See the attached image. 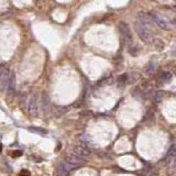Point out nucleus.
Masks as SVG:
<instances>
[{"mask_svg":"<svg viewBox=\"0 0 176 176\" xmlns=\"http://www.w3.org/2000/svg\"><path fill=\"white\" fill-rule=\"evenodd\" d=\"M74 152L76 155H78V156H88V155L90 154V151H89L84 144H80V143L79 144H77V145L74 148Z\"/></svg>","mask_w":176,"mask_h":176,"instance_id":"8","label":"nucleus"},{"mask_svg":"<svg viewBox=\"0 0 176 176\" xmlns=\"http://www.w3.org/2000/svg\"><path fill=\"white\" fill-rule=\"evenodd\" d=\"M14 93H16V75L11 73L10 80H9L8 87H7V100L11 101L13 99Z\"/></svg>","mask_w":176,"mask_h":176,"instance_id":"4","label":"nucleus"},{"mask_svg":"<svg viewBox=\"0 0 176 176\" xmlns=\"http://www.w3.org/2000/svg\"><path fill=\"white\" fill-rule=\"evenodd\" d=\"M134 30L137 32L138 36L142 40L144 43H151L153 41V35H152L150 29L145 27L144 24H142L139 20L134 22Z\"/></svg>","mask_w":176,"mask_h":176,"instance_id":"1","label":"nucleus"},{"mask_svg":"<svg viewBox=\"0 0 176 176\" xmlns=\"http://www.w3.org/2000/svg\"><path fill=\"white\" fill-rule=\"evenodd\" d=\"M29 111H30L31 116H36L38 115V106H36V99L35 97H33L31 99V102H30V106H29Z\"/></svg>","mask_w":176,"mask_h":176,"instance_id":"9","label":"nucleus"},{"mask_svg":"<svg viewBox=\"0 0 176 176\" xmlns=\"http://www.w3.org/2000/svg\"><path fill=\"white\" fill-rule=\"evenodd\" d=\"M11 73L9 72V68H7L5 65H1V69H0V87L1 90H5L8 87L9 80H10Z\"/></svg>","mask_w":176,"mask_h":176,"instance_id":"3","label":"nucleus"},{"mask_svg":"<svg viewBox=\"0 0 176 176\" xmlns=\"http://www.w3.org/2000/svg\"><path fill=\"white\" fill-rule=\"evenodd\" d=\"M19 176H30V172L27 170H22L19 173Z\"/></svg>","mask_w":176,"mask_h":176,"instance_id":"14","label":"nucleus"},{"mask_svg":"<svg viewBox=\"0 0 176 176\" xmlns=\"http://www.w3.org/2000/svg\"><path fill=\"white\" fill-rule=\"evenodd\" d=\"M55 176H69L68 172L66 170V168H60V170L56 172Z\"/></svg>","mask_w":176,"mask_h":176,"instance_id":"12","label":"nucleus"},{"mask_svg":"<svg viewBox=\"0 0 176 176\" xmlns=\"http://www.w3.org/2000/svg\"><path fill=\"white\" fill-rule=\"evenodd\" d=\"M144 73H145V75H148V76H152L154 73V65L152 63L148 64V65L145 66V68H144Z\"/></svg>","mask_w":176,"mask_h":176,"instance_id":"10","label":"nucleus"},{"mask_svg":"<svg viewBox=\"0 0 176 176\" xmlns=\"http://www.w3.org/2000/svg\"><path fill=\"white\" fill-rule=\"evenodd\" d=\"M151 16L153 18L154 23L160 29H162V30H170V29H173V22L163 13H161V12H152Z\"/></svg>","mask_w":176,"mask_h":176,"instance_id":"2","label":"nucleus"},{"mask_svg":"<svg viewBox=\"0 0 176 176\" xmlns=\"http://www.w3.org/2000/svg\"><path fill=\"white\" fill-rule=\"evenodd\" d=\"M161 80H163V82H168V80L172 78V74L170 73H167V72H164V73H162L161 74Z\"/></svg>","mask_w":176,"mask_h":176,"instance_id":"11","label":"nucleus"},{"mask_svg":"<svg viewBox=\"0 0 176 176\" xmlns=\"http://www.w3.org/2000/svg\"><path fill=\"white\" fill-rule=\"evenodd\" d=\"M21 155H22V151H20V150L12 151V153H11V156L13 157V159H16V157H20Z\"/></svg>","mask_w":176,"mask_h":176,"instance_id":"13","label":"nucleus"},{"mask_svg":"<svg viewBox=\"0 0 176 176\" xmlns=\"http://www.w3.org/2000/svg\"><path fill=\"white\" fill-rule=\"evenodd\" d=\"M138 20H139L142 24L145 25L148 29H151V28L155 24L151 14L145 13V12H139V13H138Z\"/></svg>","mask_w":176,"mask_h":176,"instance_id":"5","label":"nucleus"},{"mask_svg":"<svg viewBox=\"0 0 176 176\" xmlns=\"http://www.w3.org/2000/svg\"><path fill=\"white\" fill-rule=\"evenodd\" d=\"M119 28H120L121 33H122V35L124 36V38H126L127 41H128V42L131 41V40H132L131 31H130L128 24H127V23H124V22H120V23H119Z\"/></svg>","mask_w":176,"mask_h":176,"instance_id":"7","label":"nucleus"},{"mask_svg":"<svg viewBox=\"0 0 176 176\" xmlns=\"http://www.w3.org/2000/svg\"><path fill=\"white\" fill-rule=\"evenodd\" d=\"M84 160L80 156L76 155V154H71V155H67L66 156V163H68L71 165H74V166H78V165L84 164Z\"/></svg>","mask_w":176,"mask_h":176,"instance_id":"6","label":"nucleus"}]
</instances>
